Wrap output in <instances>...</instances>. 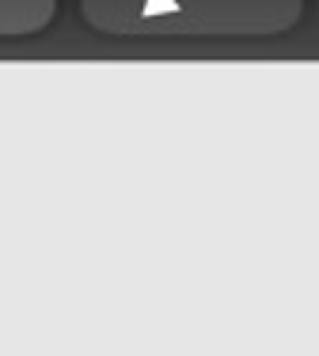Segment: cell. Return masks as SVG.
Here are the masks:
<instances>
[{
  "mask_svg": "<svg viewBox=\"0 0 319 356\" xmlns=\"http://www.w3.org/2000/svg\"><path fill=\"white\" fill-rule=\"evenodd\" d=\"M308 0H80L84 19L137 42H258L289 35Z\"/></svg>",
  "mask_w": 319,
  "mask_h": 356,
  "instance_id": "1",
  "label": "cell"
},
{
  "mask_svg": "<svg viewBox=\"0 0 319 356\" xmlns=\"http://www.w3.org/2000/svg\"><path fill=\"white\" fill-rule=\"evenodd\" d=\"M57 0H0V38H27L49 27Z\"/></svg>",
  "mask_w": 319,
  "mask_h": 356,
  "instance_id": "2",
  "label": "cell"
}]
</instances>
